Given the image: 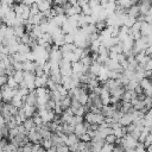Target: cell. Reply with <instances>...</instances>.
<instances>
[{
  "mask_svg": "<svg viewBox=\"0 0 152 152\" xmlns=\"http://www.w3.org/2000/svg\"><path fill=\"white\" fill-rule=\"evenodd\" d=\"M27 139H28V141L32 142V144H39L40 140H42V137H40L39 132L34 128V129H32V131H30V132L27 133Z\"/></svg>",
  "mask_w": 152,
  "mask_h": 152,
  "instance_id": "6da1fadb",
  "label": "cell"
},
{
  "mask_svg": "<svg viewBox=\"0 0 152 152\" xmlns=\"http://www.w3.org/2000/svg\"><path fill=\"white\" fill-rule=\"evenodd\" d=\"M21 110H23V113L25 114V116L26 118H32L36 113H37V107L36 106H28V104H24L21 108H20Z\"/></svg>",
  "mask_w": 152,
  "mask_h": 152,
  "instance_id": "7a4b0ae2",
  "label": "cell"
},
{
  "mask_svg": "<svg viewBox=\"0 0 152 152\" xmlns=\"http://www.w3.org/2000/svg\"><path fill=\"white\" fill-rule=\"evenodd\" d=\"M37 6H38L39 12L44 13V12L51 10V1H48V0H38L37 1Z\"/></svg>",
  "mask_w": 152,
  "mask_h": 152,
  "instance_id": "3957f363",
  "label": "cell"
},
{
  "mask_svg": "<svg viewBox=\"0 0 152 152\" xmlns=\"http://www.w3.org/2000/svg\"><path fill=\"white\" fill-rule=\"evenodd\" d=\"M126 13L128 14V15H131V17H133V18H138L139 15H140V11H139V5H132L127 11H126Z\"/></svg>",
  "mask_w": 152,
  "mask_h": 152,
  "instance_id": "277c9868",
  "label": "cell"
},
{
  "mask_svg": "<svg viewBox=\"0 0 152 152\" xmlns=\"http://www.w3.org/2000/svg\"><path fill=\"white\" fill-rule=\"evenodd\" d=\"M23 126H24V128L27 132H30V131H32V129L36 128V124H34V121H33L32 118H26L24 120V122H23Z\"/></svg>",
  "mask_w": 152,
  "mask_h": 152,
  "instance_id": "5b68a950",
  "label": "cell"
},
{
  "mask_svg": "<svg viewBox=\"0 0 152 152\" xmlns=\"http://www.w3.org/2000/svg\"><path fill=\"white\" fill-rule=\"evenodd\" d=\"M59 104H61V108L62 110H65L68 108H70V104H71V97L70 96H63L62 100L59 101Z\"/></svg>",
  "mask_w": 152,
  "mask_h": 152,
  "instance_id": "8992f818",
  "label": "cell"
},
{
  "mask_svg": "<svg viewBox=\"0 0 152 152\" xmlns=\"http://www.w3.org/2000/svg\"><path fill=\"white\" fill-rule=\"evenodd\" d=\"M101 66H102V64H101V63H99L97 61H94V62H93V64H91V65H90V68H89V72H91L93 75H95V76L97 77V74H99V71H100Z\"/></svg>",
  "mask_w": 152,
  "mask_h": 152,
  "instance_id": "52a82bcc",
  "label": "cell"
},
{
  "mask_svg": "<svg viewBox=\"0 0 152 152\" xmlns=\"http://www.w3.org/2000/svg\"><path fill=\"white\" fill-rule=\"evenodd\" d=\"M12 77H13V80H14L18 84H20V83L24 81V71H23V70H15L14 74L12 75Z\"/></svg>",
  "mask_w": 152,
  "mask_h": 152,
  "instance_id": "ba28073f",
  "label": "cell"
},
{
  "mask_svg": "<svg viewBox=\"0 0 152 152\" xmlns=\"http://www.w3.org/2000/svg\"><path fill=\"white\" fill-rule=\"evenodd\" d=\"M116 137L113 134V133H110V134H108V135H106V138H104V144H110V145H115V142H116Z\"/></svg>",
  "mask_w": 152,
  "mask_h": 152,
  "instance_id": "9c48e42d",
  "label": "cell"
},
{
  "mask_svg": "<svg viewBox=\"0 0 152 152\" xmlns=\"http://www.w3.org/2000/svg\"><path fill=\"white\" fill-rule=\"evenodd\" d=\"M39 144L43 146L44 150H48V148L52 147V141H51V139H42Z\"/></svg>",
  "mask_w": 152,
  "mask_h": 152,
  "instance_id": "30bf717a",
  "label": "cell"
},
{
  "mask_svg": "<svg viewBox=\"0 0 152 152\" xmlns=\"http://www.w3.org/2000/svg\"><path fill=\"white\" fill-rule=\"evenodd\" d=\"M142 144L145 145V147H147V146L152 145V131L146 135V138H145V140H144V142H142Z\"/></svg>",
  "mask_w": 152,
  "mask_h": 152,
  "instance_id": "8fae6325",
  "label": "cell"
},
{
  "mask_svg": "<svg viewBox=\"0 0 152 152\" xmlns=\"http://www.w3.org/2000/svg\"><path fill=\"white\" fill-rule=\"evenodd\" d=\"M133 152H146V147L142 142H138V145L134 147V151Z\"/></svg>",
  "mask_w": 152,
  "mask_h": 152,
  "instance_id": "7c38bea8",
  "label": "cell"
},
{
  "mask_svg": "<svg viewBox=\"0 0 152 152\" xmlns=\"http://www.w3.org/2000/svg\"><path fill=\"white\" fill-rule=\"evenodd\" d=\"M113 147H114V145L104 144V145L102 146V148L100 150V152H113Z\"/></svg>",
  "mask_w": 152,
  "mask_h": 152,
  "instance_id": "4fadbf2b",
  "label": "cell"
},
{
  "mask_svg": "<svg viewBox=\"0 0 152 152\" xmlns=\"http://www.w3.org/2000/svg\"><path fill=\"white\" fill-rule=\"evenodd\" d=\"M56 151H57V152H70L69 146H66V145H59V146H56Z\"/></svg>",
  "mask_w": 152,
  "mask_h": 152,
  "instance_id": "5bb4252c",
  "label": "cell"
},
{
  "mask_svg": "<svg viewBox=\"0 0 152 152\" xmlns=\"http://www.w3.org/2000/svg\"><path fill=\"white\" fill-rule=\"evenodd\" d=\"M7 80H8V76H7L6 74H4V75H0V88L7 83Z\"/></svg>",
  "mask_w": 152,
  "mask_h": 152,
  "instance_id": "9a60e30c",
  "label": "cell"
},
{
  "mask_svg": "<svg viewBox=\"0 0 152 152\" xmlns=\"http://www.w3.org/2000/svg\"><path fill=\"white\" fill-rule=\"evenodd\" d=\"M144 69H145L146 71H152V58H150V59L147 61V63L144 65Z\"/></svg>",
  "mask_w": 152,
  "mask_h": 152,
  "instance_id": "2e32d148",
  "label": "cell"
},
{
  "mask_svg": "<svg viewBox=\"0 0 152 152\" xmlns=\"http://www.w3.org/2000/svg\"><path fill=\"white\" fill-rule=\"evenodd\" d=\"M145 55L152 58V45H150V46H147V48L145 49Z\"/></svg>",
  "mask_w": 152,
  "mask_h": 152,
  "instance_id": "e0dca14e",
  "label": "cell"
},
{
  "mask_svg": "<svg viewBox=\"0 0 152 152\" xmlns=\"http://www.w3.org/2000/svg\"><path fill=\"white\" fill-rule=\"evenodd\" d=\"M133 91H134L137 95H138V94H142V93H144V91H142V88L140 87V84H138V86L134 88V90H133Z\"/></svg>",
  "mask_w": 152,
  "mask_h": 152,
  "instance_id": "ac0fdd59",
  "label": "cell"
},
{
  "mask_svg": "<svg viewBox=\"0 0 152 152\" xmlns=\"http://www.w3.org/2000/svg\"><path fill=\"white\" fill-rule=\"evenodd\" d=\"M37 1H38V0H23L21 2L25 4V5H27V6H30V5H32V4H37Z\"/></svg>",
  "mask_w": 152,
  "mask_h": 152,
  "instance_id": "d6986e66",
  "label": "cell"
},
{
  "mask_svg": "<svg viewBox=\"0 0 152 152\" xmlns=\"http://www.w3.org/2000/svg\"><path fill=\"white\" fill-rule=\"evenodd\" d=\"M90 0H77V2H78V5L81 6V5H84V4H88Z\"/></svg>",
  "mask_w": 152,
  "mask_h": 152,
  "instance_id": "ffe728a7",
  "label": "cell"
},
{
  "mask_svg": "<svg viewBox=\"0 0 152 152\" xmlns=\"http://www.w3.org/2000/svg\"><path fill=\"white\" fill-rule=\"evenodd\" d=\"M45 152H57V151H56V147H55V146H52V147H50V148L45 150Z\"/></svg>",
  "mask_w": 152,
  "mask_h": 152,
  "instance_id": "44dd1931",
  "label": "cell"
}]
</instances>
